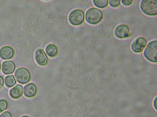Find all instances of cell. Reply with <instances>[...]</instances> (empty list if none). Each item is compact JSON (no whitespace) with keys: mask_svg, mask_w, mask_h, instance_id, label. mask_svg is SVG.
I'll use <instances>...</instances> for the list:
<instances>
[{"mask_svg":"<svg viewBox=\"0 0 157 117\" xmlns=\"http://www.w3.org/2000/svg\"><path fill=\"white\" fill-rule=\"evenodd\" d=\"M103 14L101 10L95 8H92L87 10L86 14V20L90 24H98L102 20Z\"/></svg>","mask_w":157,"mask_h":117,"instance_id":"cell-1","label":"cell"},{"mask_svg":"<svg viewBox=\"0 0 157 117\" xmlns=\"http://www.w3.org/2000/svg\"><path fill=\"white\" fill-rule=\"evenodd\" d=\"M140 8L146 15L152 16L157 14V0H143L141 2Z\"/></svg>","mask_w":157,"mask_h":117,"instance_id":"cell-2","label":"cell"},{"mask_svg":"<svg viewBox=\"0 0 157 117\" xmlns=\"http://www.w3.org/2000/svg\"><path fill=\"white\" fill-rule=\"evenodd\" d=\"M146 59L151 62H157V41L154 40L149 43L144 53Z\"/></svg>","mask_w":157,"mask_h":117,"instance_id":"cell-3","label":"cell"},{"mask_svg":"<svg viewBox=\"0 0 157 117\" xmlns=\"http://www.w3.org/2000/svg\"><path fill=\"white\" fill-rule=\"evenodd\" d=\"M85 13L82 10L75 9L70 13L68 20L70 24L74 26H78L84 21Z\"/></svg>","mask_w":157,"mask_h":117,"instance_id":"cell-4","label":"cell"},{"mask_svg":"<svg viewBox=\"0 0 157 117\" xmlns=\"http://www.w3.org/2000/svg\"><path fill=\"white\" fill-rule=\"evenodd\" d=\"M14 75L18 82L21 84L28 83L31 79L30 73L25 68H19L16 71Z\"/></svg>","mask_w":157,"mask_h":117,"instance_id":"cell-5","label":"cell"},{"mask_svg":"<svg viewBox=\"0 0 157 117\" xmlns=\"http://www.w3.org/2000/svg\"><path fill=\"white\" fill-rule=\"evenodd\" d=\"M147 43V41L145 38L138 37L132 43L131 47L132 50L135 53L142 52L144 49Z\"/></svg>","mask_w":157,"mask_h":117,"instance_id":"cell-6","label":"cell"},{"mask_svg":"<svg viewBox=\"0 0 157 117\" xmlns=\"http://www.w3.org/2000/svg\"><path fill=\"white\" fill-rule=\"evenodd\" d=\"M129 27L126 24H121L116 28L114 34L116 37L119 39L125 38L129 36Z\"/></svg>","mask_w":157,"mask_h":117,"instance_id":"cell-7","label":"cell"},{"mask_svg":"<svg viewBox=\"0 0 157 117\" xmlns=\"http://www.w3.org/2000/svg\"><path fill=\"white\" fill-rule=\"evenodd\" d=\"M35 59L36 63L40 66H44L48 63V57L41 49H38L35 53Z\"/></svg>","mask_w":157,"mask_h":117,"instance_id":"cell-8","label":"cell"},{"mask_svg":"<svg viewBox=\"0 0 157 117\" xmlns=\"http://www.w3.org/2000/svg\"><path fill=\"white\" fill-rule=\"evenodd\" d=\"M14 54V50L9 46H4L0 49V58L4 60L12 59Z\"/></svg>","mask_w":157,"mask_h":117,"instance_id":"cell-9","label":"cell"},{"mask_svg":"<svg viewBox=\"0 0 157 117\" xmlns=\"http://www.w3.org/2000/svg\"><path fill=\"white\" fill-rule=\"evenodd\" d=\"M37 91V87L33 83H29L24 87V94L27 97H34L36 96Z\"/></svg>","mask_w":157,"mask_h":117,"instance_id":"cell-10","label":"cell"},{"mask_svg":"<svg viewBox=\"0 0 157 117\" xmlns=\"http://www.w3.org/2000/svg\"><path fill=\"white\" fill-rule=\"evenodd\" d=\"M15 69V64L13 61H5L2 64V71L5 75L12 74L14 72Z\"/></svg>","mask_w":157,"mask_h":117,"instance_id":"cell-11","label":"cell"},{"mask_svg":"<svg viewBox=\"0 0 157 117\" xmlns=\"http://www.w3.org/2000/svg\"><path fill=\"white\" fill-rule=\"evenodd\" d=\"M9 93L10 97L13 99H19L23 95V86L19 84H17L10 89Z\"/></svg>","mask_w":157,"mask_h":117,"instance_id":"cell-12","label":"cell"},{"mask_svg":"<svg viewBox=\"0 0 157 117\" xmlns=\"http://www.w3.org/2000/svg\"><path fill=\"white\" fill-rule=\"evenodd\" d=\"M45 51L48 56L51 57H54L57 55L58 49L55 45L49 44L46 47Z\"/></svg>","mask_w":157,"mask_h":117,"instance_id":"cell-13","label":"cell"},{"mask_svg":"<svg viewBox=\"0 0 157 117\" xmlns=\"http://www.w3.org/2000/svg\"><path fill=\"white\" fill-rule=\"evenodd\" d=\"M5 83L6 86L10 88L15 85L17 83V82L14 76L13 75H10L6 76L5 78Z\"/></svg>","mask_w":157,"mask_h":117,"instance_id":"cell-14","label":"cell"},{"mask_svg":"<svg viewBox=\"0 0 157 117\" xmlns=\"http://www.w3.org/2000/svg\"><path fill=\"white\" fill-rule=\"evenodd\" d=\"M93 3L95 6L103 9L108 6V1L107 0H94Z\"/></svg>","mask_w":157,"mask_h":117,"instance_id":"cell-15","label":"cell"},{"mask_svg":"<svg viewBox=\"0 0 157 117\" xmlns=\"http://www.w3.org/2000/svg\"><path fill=\"white\" fill-rule=\"evenodd\" d=\"M8 102L6 100H0V113L6 110L8 108Z\"/></svg>","mask_w":157,"mask_h":117,"instance_id":"cell-16","label":"cell"},{"mask_svg":"<svg viewBox=\"0 0 157 117\" xmlns=\"http://www.w3.org/2000/svg\"><path fill=\"white\" fill-rule=\"evenodd\" d=\"M110 6L112 7H117L120 4V0H110L109 2Z\"/></svg>","mask_w":157,"mask_h":117,"instance_id":"cell-17","label":"cell"},{"mask_svg":"<svg viewBox=\"0 0 157 117\" xmlns=\"http://www.w3.org/2000/svg\"><path fill=\"white\" fill-rule=\"evenodd\" d=\"M0 117H12L11 113L9 111H5L0 115Z\"/></svg>","mask_w":157,"mask_h":117,"instance_id":"cell-18","label":"cell"},{"mask_svg":"<svg viewBox=\"0 0 157 117\" xmlns=\"http://www.w3.org/2000/svg\"><path fill=\"white\" fill-rule=\"evenodd\" d=\"M122 3L125 6H129L132 3V0H122L121 1Z\"/></svg>","mask_w":157,"mask_h":117,"instance_id":"cell-19","label":"cell"},{"mask_svg":"<svg viewBox=\"0 0 157 117\" xmlns=\"http://www.w3.org/2000/svg\"><path fill=\"white\" fill-rule=\"evenodd\" d=\"M4 85V79L2 76L0 75V90Z\"/></svg>","mask_w":157,"mask_h":117,"instance_id":"cell-20","label":"cell"},{"mask_svg":"<svg viewBox=\"0 0 157 117\" xmlns=\"http://www.w3.org/2000/svg\"><path fill=\"white\" fill-rule=\"evenodd\" d=\"M21 117H30L29 116H27V115H24L21 116Z\"/></svg>","mask_w":157,"mask_h":117,"instance_id":"cell-21","label":"cell"},{"mask_svg":"<svg viewBox=\"0 0 157 117\" xmlns=\"http://www.w3.org/2000/svg\"><path fill=\"white\" fill-rule=\"evenodd\" d=\"M1 63H0V71H1Z\"/></svg>","mask_w":157,"mask_h":117,"instance_id":"cell-22","label":"cell"}]
</instances>
